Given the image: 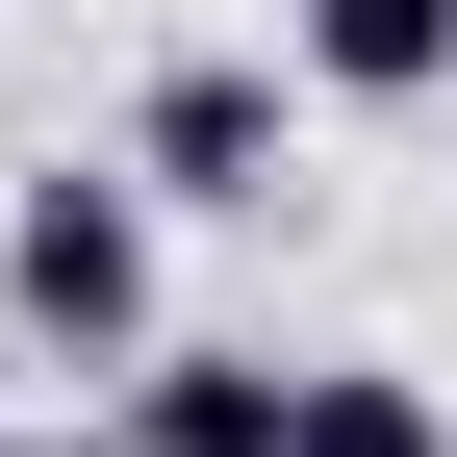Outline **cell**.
Listing matches in <instances>:
<instances>
[{
  "label": "cell",
  "instance_id": "1",
  "mask_svg": "<svg viewBox=\"0 0 457 457\" xmlns=\"http://www.w3.org/2000/svg\"><path fill=\"white\" fill-rule=\"evenodd\" d=\"M0 330H26V356H77V381L153 356V204L102 179V153H51V179L0 204Z\"/></svg>",
  "mask_w": 457,
  "mask_h": 457
},
{
  "label": "cell",
  "instance_id": "2",
  "mask_svg": "<svg viewBox=\"0 0 457 457\" xmlns=\"http://www.w3.org/2000/svg\"><path fill=\"white\" fill-rule=\"evenodd\" d=\"M279 153H305V77H279V51H153V102H128L102 179L179 228V204H279Z\"/></svg>",
  "mask_w": 457,
  "mask_h": 457
},
{
  "label": "cell",
  "instance_id": "3",
  "mask_svg": "<svg viewBox=\"0 0 457 457\" xmlns=\"http://www.w3.org/2000/svg\"><path fill=\"white\" fill-rule=\"evenodd\" d=\"M279 77L305 102H432L457 77V0H279Z\"/></svg>",
  "mask_w": 457,
  "mask_h": 457
},
{
  "label": "cell",
  "instance_id": "4",
  "mask_svg": "<svg viewBox=\"0 0 457 457\" xmlns=\"http://www.w3.org/2000/svg\"><path fill=\"white\" fill-rule=\"evenodd\" d=\"M279 457H457V407L407 356H279Z\"/></svg>",
  "mask_w": 457,
  "mask_h": 457
},
{
  "label": "cell",
  "instance_id": "5",
  "mask_svg": "<svg viewBox=\"0 0 457 457\" xmlns=\"http://www.w3.org/2000/svg\"><path fill=\"white\" fill-rule=\"evenodd\" d=\"M128 457H279V356H128Z\"/></svg>",
  "mask_w": 457,
  "mask_h": 457
},
{
  "label": "cell",
  "instance_id": "6",
  "mask_svg": "<svg viewBox=\"0 0 457 457\" xmlns=\"http://www.w3.org/2000/svg\"><path fill=\"white\" fill-rule=\"evenodd\" d=\"M0 457H26V407H0Z\"/></svg>",
  "mask_w": 457,
  "mask_h": 457
}]
</instances>
